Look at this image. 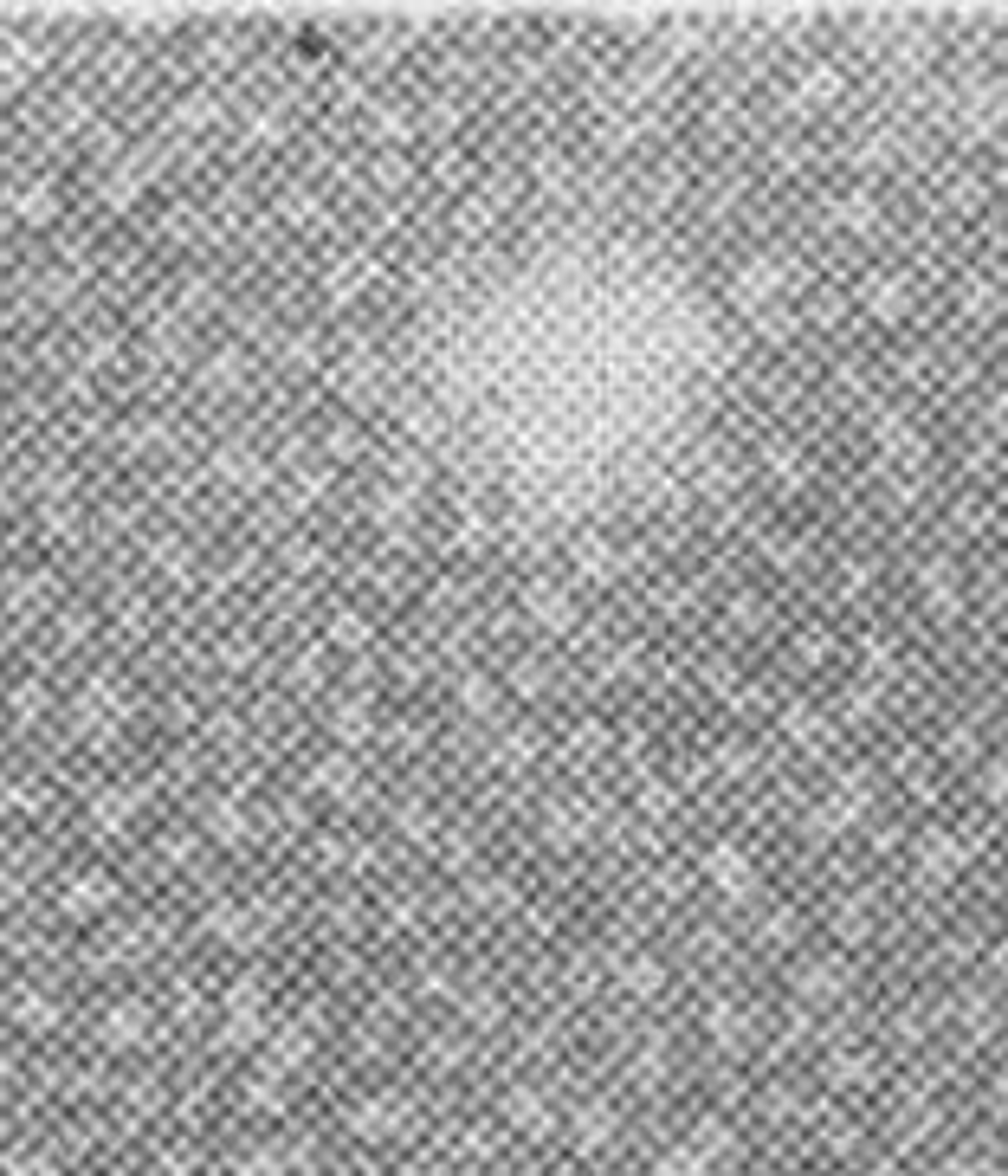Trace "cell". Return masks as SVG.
Returning <instances> with one entry per match:
<instances>
[{"label": "cell", "mask_w": 1008, "mask_h": 1176, "mask_svg": "<svg viewBox=\"0 0 1008 1176\" xmlns=\"http://www.w3.org/2000/svg\"><path fill=\"white\" fill-rule=\"evenodd\" d=\"M124 718H130V699H124V686H117L111 673H98L91 686H78L72 724H78V737H85V744H111V737L124 731Z\"/></svg>", "instance_id": "6da1fadb"}, {"label": "cell", "mask_w": 1008, "mask_h": 1176, "mask_svg": "<svg viewBox=\"0 0 1008 1176\" xmlns=\"http://www.w3.org/2000/svg\"><path fill=\"white\" fill-rule=\"evenodd\" d=\"M136 809H143V789H136V783H111V789H98V796H91L85 822H91V834H98V841H117V834H130Z\"/></svg>", "instance_id": "7a4b0ae2"}, {"label": "cell", "mask_w": 1008, "mask_h": 1176, "mask_svg": "<svg viewBox=\"0 0 1008 1176\" xmlns=\"http://www.w3.org/2000/svg\"><path fill=\"white\" fill-rule=\"evenodd\" d=\"M7 214L26 227H52L59 221V188L46 182V175H33V182H13L7 188Z\"/></svg>", "instance_id": "3957f363"}, {"label": "cell", "mask_w": 1008, "mask_h": 1176, "mask_svg": "<svg viewBox=\"0 0 1008 1176\" xmlns=\"http://www.w3.org/2000/svg\"><path fill=\"white\" fill-rule=\"evenodd\" d=\"M258 1028H265V995H258V982H234V995H227V1041L247 1047Z\"/></svg>", "instance_id": "277c9868"}, {"label": "cell", "mask_w": 1008, "mask_h": 1176, "mask_svg": "<svg viewBox=\"0 0 1008 1176\" xmlns=\"http://www.w3.org/2000/svg\"><path fill=\"white\" fill-rule=\"evenodd\" d=\"M330 731L343 737V744H369V731H375V699H369V686H356L349 699H336Z\"/></svg>", "instance_id": "5b68a950"}, {"label": "cell", "mask_w": 1008, "mask_h": 1176, "mask_svg": "<svg viewBox=\"0 0 1008 1176\" xmlns=\"http://www.w3.org/2000/svg\"><path fill=\"white\" fill-rule=\"evenodd\" d=\"M143 182H149V162H143V156H130V162H117V169L104 175L98 201H104L111 214H130V208H136V195H143Z\"/></svg>", "instance_id": "8992f818"}, {"label": "cell", "mask_w": 1008, "mask_h": 1176, "mask_svg": "<svg viewBox=\"0 0 1008 1176\" xmlns=\"http://www.w3.org/2000/svg\"><path fill=\"white\" fill-rule=\"evenodd\" d=\"M104 905H111V880H104V873H78V880H65V892H59L65 918H98Z\"/></svg>", "instance_id": "52a82bcc"}, {"label": "cell", "mask_w": 1008, "mask_h": 1176, "mask_svg": "<svg viewBox=\"0 0 1008 1176\" xmlns=\"http://www.w3.org/2000/svg\"><path fill=\"white\" fill-rule=\"evenodd\" d=\"M208 834H214L221 847H247V841H252V822H247V809H240L234 796H221V802L208 809Z\"/></svg>", "instance_id": "ba28073f"}, {"label": "cell", "mask_w": 1008, "mask_h": 1176, "mask_svg": "<svg viewBox=\"0 0 1008 1176\" xmlns=\"http://www.w3.org/2000/svg\"><path fill=\"white\" fill-rule=\"evenodd\" d=\"M208 931L221 937V943H240V950H247V943H258V918H252L247 905H214L208 911Z\"/></svg>", "instance_id": "9c48e42d"}, {"label": "cell", "mask_w": 1008, "mask_h": 1176, "mask_svg": "<svg viewBox=\"0 0 1008 1176\" xmlns=\"http://www.w3.org/2000/svg\"><path fill=\"white\" fill-rule=\"evenodd\" d=\"M362 285H369V259H336V266L323 272V297H336V304H349Z\"/></svg>", "instance_id": "30bf717a"}, {"label": "cell", "mask_w": 1008, "mask_h": 1176, "mask_svg": "<svg viewBox=\"0 0 1008 1176\" xmlns=\"http://www.w3.org/2000/svg\"><path fill=\"white\" fill-rule=\"evenodd\" d=\"M310 783H317L323 796H336V802H356V763L349 757H323L317 770H310Z\"/></svg>", "instance_id": "8fae6325"}, {"label": "cell", "mask_w": 1008, "mask_h": 1176, "mask_svg": "<svg viewBox=\"0 0 1008 1176\" xmlns=\"http://www.w3.org/2000/svg\"><path fill=\"white\" fill-rule=\"evenodd\" d=\"M214 472H221L227 485H240V491H252L258 478H265V466H258L252 453H240V446H227V453H214Z\"/></svg>", "instance_id": "7c38bea8"}, {"label": "cell", "mask_w": 1008, "mask_h": 1176, "mask_svg": "<svg viewBox=\"0 0 1008 1176\" xmlns=\"http://www.w3.org/2000/svg\"><path fill=\"white\" fill-rule=\"evenodd\" d=\"M39 72V46H7L0 52V91H20Z\"/></svg>", "instance_id": "4fadbf2b"}, {"label": "cell", "mask_w": 1008, "mask_h": 1176, "mask_svg": "<svg viewBox=\"0 0 1008 1176\" xmlns=\"http://www.w3.org/2000/svg\"><path fill=\"white\" fill-rule=\"evenodd\" d=\"M136 1034H143V1008H136V1002H117L111 1015H104V1041L124 1047V1041H136Z\"/></svg>", "instance_id": "5bb4252c"}, {"label": "cell", "mask_w": 1008, "mask_h": 1176, "mask_svg": "<svg viewBox=\"0 0 1008 1176\" xmlns=\"http://www.w3.org/2000/svg\"><path fill=\"white\" fill-rule=\"evenodd\" d=\"M530 621H543V627H569V601L556 595V588H530Z\"/></svg>", "instance_id": "9a60e30c"}, {"label": "cell", "mask_w": 1008, "mask_h": 1176, "mask_svg": "<svg viewBox=\"0 0 1008 1176\" xmlns=\"http://www.w3.org/2000/svg\"><path fill=\"white\" fill-rule=\"evenodd\" d=\"M330 647L362 653V647H369V621H362V614H336V621H330Z\"/></svg>", "instance_id": "2e32d148"}, {"label": "cell", "mask_w": 1008, "mask_h": 1176, "mask_svg": "<svg viewBox=\"0 0 1008 1176\" xmlns=\"http://www.w3.org/2000/svg\"><path fill=\"white\" fill-rule=\"evenodd\" d=\"M369 136H375V143H407V136H414V123H407V111L381 104V111H375V123H369Z\"/></svg>", "instance_id": "e0dca14e"}, {"label": "cell", "mask_w": 1008, "mask_h": 1176, "mask_svg": "<svg viewBox=\"0 0 1008 1176\" xmlns=\"http://www.w3.org/2000/svg\"><path fill=\"white\" fill-rule=\"evenodd\" d=\"M13 1015H20L26 1028H52V1021H59V1008H52V1002H46V995H39V989H20V1002H13Z\"/></svg>", "instance_id": "ac0fdd59"}, {"label": "cell", "mask_w": 1008, "mask_h": 1176, "mask_svg": "<svg viewBox=\"0 0 1008 1176\" xmlns=\"http://www.w3.org/2000/svg\"><path fill=\"white\" fill-rule=\"evenodd\" d=\"M459 711H472V718H479V711H492V679H485V673H466V679H459Z\"/></svg>", "instance_id": "d6986e66"}, {"label": "cell", "mask_w": 1008, "mask_h": 1176, "mask_svg": "<svg viewBox=\"0 0 1008 1176\" xmlns=\"http://www.w3.org/2000/svg\"><path fill=\"white\" fill-rule=\"evenodd\" d=\"M247 143H258V149L284 143V117H278V111H252V123H247Z\"/></svg>", "instance_id": "ffe728a7"}, {"label": "cell", "mask_w": 1008, "mask_h": 1176, "mask_svg": "<svg viewBox=\"0 0 1008 1176\" xmlns=\"http://www.w3.org/2000/svg\"><path fill=\"white\" fill-rule=\"evenodd\" d=\"M214 117H221V111H214V98H188L182 111H175V123H182V130H208Z\"/></svg>", "instance_id": "44dd1931"}, {"label": "cell", "mask_w": 1008, "mask_h": 1176, "mask_svg": "<svg viewBox=\"0 0 1008 1176\" xmlns=\"http://www.w3.org/2000/svg\"><path fill=\"white\" fill-rule=\"evenodd\" d=\"M33 789H26V783H13V776H0V815H13V809H33Z\"/></svg>", "instance_id": "7402d4cb"}, {"label": "cell", "mask_w": 1008, "mask_h": 1176, "mask_svg": "<svg viewBox=\"0 0 1008 1176\" xmlns=\"http://www.w3.org/2000/svg\"><path fill=\"white\" fill-rule=\"evenodd\" d=\"M39 711H46V692H39V686H20V692H13V718H39Z\"/></svg>", "instance_id": "603a6c76"}, {"label": "cell", "mask_w": 1008, "mask_h": 1176, "mask_svg": "<svg viewBox=\"0 0 1008 1176\" xmlns=\"http://www.w3.org/2000/svg\"><path fill=\"white\" fill-rule=\"evenodd\" d=\"M271 1054H278V1060H304V1034H297V1028H278V1034H271Z\"/></svg>", "instance_id": "cb8c5ba5"}, {"label": "cell", "mask_w": 1008, "mask_h": 1176, "mask_svg": "<svg viewBox=\"0 0 1008 1176\" xmlns=\"http://www.w3.org/2000/svg\"><path fill=\"white\" fill-rule=\"evenodd\" d=\"M240 368H247L240 355H214V362H208V381H214V388H227V381H240Z\"/></svg>", "instance_id": "d4e9b609"}, {"label": "cell", "mask_w": 1008, "mask_h": 1176, "mask_svg": "<svg viewBox=\"0 0 1008 1176\" xmlns=\"http://www.w3.org/2000/svg\"><path fill=\"white\" fill-rule=\"evenodd\" d=\"M291 679H297V692H310V686L323 679V653H304V660L291 666Z\"/></svg>", "instance_id": "484cf974"}, {"label": "cell", "mask_w": 1008, "mask_h": 1176, "mask_svg": "<svg viewBox=\"0 0 1008 1176\" xmlns=\"http://www.w3.org/2000/svg\"><path fill=\"white\" fill-rule=\"evenodd\" d=\"M427 809H420V802H407V809H401V834H407V841H427Z\"/></svg>", "instance_id": "4316f807"}, {"label": "cell", "mask_w": 1008, "mask_h": 1176, "mask_svg": "<svg viewBox=\"0 0 1008 1176\" xmlns=\"http://www.w3.org/2000/svg\"><path fill=\"white\" fill-rule=\"evenodd\" d=\"M208 297H214L208 279H188V285H182V304H188V310H208Z\"/></svg>", "instance_id": "83f0119b"}, {"label": "cell", "mask_w": 1008, "mask_h": 1176, "mask_svg": "<svg viewBox=\"0 0 1008 1176\" xmlns=\"http://www.w3.org/2000/svg\"><path fill=\"white\" fill-rule=\"evenodd\" d=\"M156 563L169 569V576H188V550H175V543H162V550H156Z\"/></svg>", "instance_id": "f1b7e54d"}, {"label": "cell", "mask_w": 1008, "mask_h": 1176, "mask_svg": "<svg viewBox=\"0 0 1008 1176\" xmlns=\"http://www.w3.org/2000/svg\"><path fill=\"white\" fill-rule=\"evenodd\" d=\"M284 355H291L297 368H310V362H317V343H310V336H291V343H284Z\"/></svg>", "instance_id": "f546056e"}, {"label": "cell", "mask_w": 1008, "mask_h": 1176, "mask_svg": "<svg viewBox=\"0 0 1008 1176\" xmlns=\"http://www.w3.org/2000/svg\"><path fill=\"white\" fill-rule=\"evenodd\" d=\"M375 182H381V188H401V182H407V169L388 156V162H375Z\"/></svg>", "instance_id": "4dcf8cb0"}, {"label": "cell", "mask_w": 1008, "mask_h": 1176, "mask_svg": "<svg viewBox=\"0 0 1008 1176\" xmlns=\"http://www.w3.org/2000/svg\"><path fill=\"white\" fill-rule=\"evenodd\" d=\"M20 892H26V880H13V873H0V905H20Z\"/></svg>", "instance_id": "1f68e13d"}, {"label": "cell", "mask_w": 1008, "mask_h": 1176, "mask_svg": "<svg viewBox=\"0 0 1008 1176\" xmlns=\"http://www.w3.org/2000/svg\"><path fill=\"white\" fill-rule=\"evenodd\" d=\"M356 446H362L356 433H330V453H336V459H349V453H356Z\"/></svg>", "instance_id": "d6a6232c"}, {"label": "cell", "mask_w": 1008, "mask_h": 1176, "mask_svg": "<svg viewBox=\"0 0 1008 1176\" xmlns=\"http://www.w3.org/2000/svg\"><path fill=\"white\" fill-rule=\"evenodd\" d=\"M291 214H297V227H310V214H317V201H310V195H291Z\"/></svg>", "instance_id": "836d02e7"}, {"label": "cell", "mask_w": 1008, "mask_h": 1176, "mask_svg": "<svg viewBox=\"0 0 1008 1176\" xmlns=\"http://www.w3.org/2000/svg\"><path fill=\"white\" fill-rule=\"evenodd\" d=\"M7 1079H13V1066H7V1054H0V1086H7Z\"/></svg>", "instance_id": "e575fe53"}]
</instances>
